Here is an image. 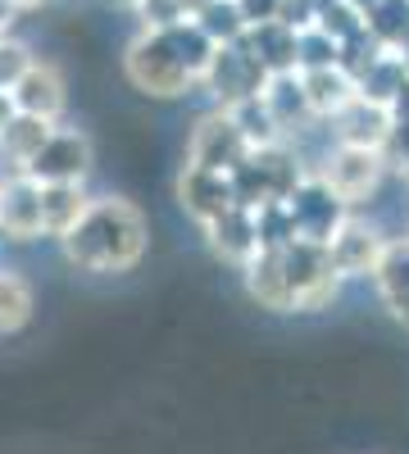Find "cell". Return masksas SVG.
<instances>
[{"label": "cell", "mask_w": 409, "mask_h": 454, "mask_svg": "<svg viewBox=\"0 0 409 454\" xmlns=\"http://www.w3.org/2000/svg\"><path fill=\"white\" fill-rule=\"evenodd\" d=\"M146 214L123 196H91L83 218L59 237L64 259L83 273H132L146 254Z\"/></svg>", "instance_id": "6da1fadb"}, {"label": "cell", "mask_w": 409, "mask_h": 454, "mask_svg": "<svg viewBox=\"0 0 409 454\" xmlns=\"http://www.w3.org/2000/svg\"><path fill=\"white\" fill-rule=\"evenodd\" d=\"M305 160L295 155L291 141H273V145H255L250 155L228 173V186H232V200L241 209H259V205H278L287 200L295 186L305 177Z\"/></svg>", "instance_id": "7a4b0ae2"}, {"label": "cell", "mask_w": 409, "mask_h": 454, "mask_svg": "<svg viewBox=\"0 0 409 454\" xmlns=\"http://www.w3.org/2000/svg\"><path fill=\"white\" fill-rule=\"evenodd\" d=\"M282 273H287V295H291V314H323L332 309V300L342 291V278L332 273L327 250L319 241H287L278 246Z\"/></svg>", "instance_id": "3957f363"}, {"label": "cell", "mask_w": 409, "mask_h": 454, "mask_svg": "<svg viewBox=\"0 0 409 454\" xmlns=\"http://www.w3.org/2000/svg\"><path fill=\"white\" fill-rule=\"evenodd\" d=\"M123 68H128V82L137 91H146V96H155V100L187 96L196 87V78L182 68V59L173 55V46L164 42L160 27H141V36L123 55Z\"/></svg>", "instance_id": "277c9868"}, {"label": "cell", "mask_w": 409, "mask_h": 454, "mask_svg": "<svg viewBox=\"0 0 409 454\" xmlns=\"http://www.w3.org/2000/svg\"><path fill=\"white\" fill-rule=\"evenodd\" d=\"M310 173H314L346 209H355V205H364V200L382 186V177H387V155H382V150H368V145H332L327 155H323V164L310 168Z\"/></svg>", "instance_id": "5b68a950"}, {"label": "cell", "mask_w": 409, "mask_h": 454, "mask_svg": "<svg viewBox=\"0 0 409 454\" xmlns=\"http://www.w3.org/2000/svg\"><path fill=\"white\" fill-rule=\"evenodd\" d=\"M87 173H91V137L78 128H64V123H55L42 150L23 164V177H32L36 186L87 182Z\"/></svg>", "instance_id": "8992f818"}, {"label": "cell", "mask_w": 409, "mask_h": 454, "mask_svg": "<svg viewBox=\"0 0 409 454\" xmlns=\"http://www.w3.org/2000/svg\"><path fill=\"white\" fill-rule=\"evenodd\" d=\"M264 82H269V73L259 68L241 46H214V55H209V64H205L196 87H205L214 96V109H232V105L259 96Z\"/></svg>", "instance_id": "52a82bcc"}, {"label": "cell", "mask_w": 409, "mask_h": 454, "mask_svg": "<svg viewBox=\"0 0 409 454\" xmlns=\"http://www.w3.org/2000/svg\"><path fill=\"white\" fill-rule=\"evenodd\" d=\"M323 250H327L332 273H337L342 282H350V278H374L378 259H382V250H387V237H382L368 218L346 214V218L337 223V232L323 241Z\"/></svg>", "instance_id": "ba28073f"}, {"label": "cell", "mask_w": 409, "mask_h": 454, "mask_svg": "<svg viewBox=\"0 0 409 454\" xmlns=\"http://www.w3.org/2000/svg\"><path fill=\"white\" fill-rule=\"evenodd\" d=\"M246 155H250V145H246V137L232 123L228 109H209L187 141V164H196L205 173H223V177H228Z\"/></svg>", "instance_id": "9c48e42d"}, {"label": "cell", "mask_w": 409, "mask_h": 454, "mask_svg": "<svg viewBox=\"0 0 409 454\" xmlns=\"http://www.w3.org/2000/svg\"><path fill=\"white\" fill-rule=\"evenodd\" d=\"M282 209H287V218H291V237H295V241H319V246L337 232V223L350 214L314 173L301 177V186H295V192L282 200Z\"/></svg>", "instance_id": "30bf717a"}, {"label": "cell", "mask_w": 409, "mask_h": 454, "mask_svg": "<svg viewBox=\"0 0 409 454\" xmlns=\"http://www.w3.org/2000/svg\"><path fill=\"white\" fill-rule=\"evenodd\" d=\"M5 91L14 100V114H32V119H46V123H59V114L68 105L64 73L46 59H32Z\"/></svg>", "instance_id": "8fae6325"}, {"label": "cell", "mask_w": 409, "mask_h": 454, "mask_svg": "<svg viewBox=\"0 0 409 454\" xmlns=\"http://www.w3.org/2000/svg\"><path fill=\"white\" fill-rule=\"evenodd\" d=\"M0 237L36 241L42 237V186L23 173L0 177Z\"/></svg>", "instance_id": "7c38bea8"}, {"label": "cell", "mask_w": 409, "mask_h": 454, "mask_svg": "<svg viewBox=\"0 0 409 454\" xmlns=\"http://www.w3.org/2000/svg\"><path fill=\"white\" fill-rule=\"evenodd\" d=\"M201 232H205V246L214 250V259L232 263L237 273L246 269L250 254L259 250V241H255V214H250V209H241V205L223 209L218 218H209V223L201 227Z\"/></svg>", "instance_id": "4fadbf2b"}, {"label": "cell", "mask_w": 409, "mask_h": 454, "mask_svg": "<svg viewBox=\"0 0 409 454\" xmlns=\"http://www.w3.org/2000/svg\"><path fill=\"white\" fill-rule=\"evenodd\" d=\"M177 205L187 209V218H196L205 227L223 209H232L237 200H232V186H228L223 173H205L196 164H182V173H177Z\"/></svg>", "instance_id": "5bb4252c"}, {"label": "cell", "mask_w": 409, "mask_h": 454, "mask_svg": "<svg viewBox=\"0 0 409 454\" xmlns=\"http://www.w3.org/2000/svg\"><path fill=\"white\" fill-rule=\"evenodd\" d=\"M327 132L337 145H368V150H382L387 145V132H391V119L382 105H368V100H350L342 105L337 114L327 119Z\"/></svg>", "instance_id": "9a60e30c"}, {"label": "cell", "mask_w": 409, "mask_h": 454, "mask_svg": "<svg viewBox=\"0 0 409 454\" xmlns=\"http://www.w3.org/2000/svg\"><path fill=\"white\" fill-rule=\"evenodd\" d=\"M259 68L269 73H295V32L291 27H282L278 19H269V23H250L246 32H241V42H237Z\"/></svg>", "instance_id": "2e32d148"}, {"label": "cell", "mask_w": 409, "mask_h": 454, "mask_svg": "<svg viewBox=\"0 0 409 454\" xmlns=\"http://www.w3.org/2000/svg\"><path fill=\"white\" fill-rule=\"evenodd\" d=\"M374 286H378V295H382L387 314L409 332V237L387 241L378 269H374Z\"/></svg>", "instance_id": "e0dca14e"}, {"label": "cell", "mask_w": 409, "mask_h": 454, "mask_svg": "<svg viewBox=\"0 0 409 454\" xmlns=\"http://www.w3.org/2000/svg\"><path fill=\"white\" fill-rule=\"evenodd\" d=\"M259 100H264V109L273 114V123H278L282 137L314 123V114L305 105V91H301V73H273V78L264 82V91H259Z\"/></svg>", "instance_id": "ac0fdd59"}, {"label": "cell", "mask_w": 409, "mask_h": 454, "mask_svg": "<svg viewBox=\"0 0 409 454\" xmlns=\"http://www.w3.org/2000/svg\"><path fill=\"white\" fill-rule=\"evenodd\" d=\"M241 278H246V295L255 300L259 309L291 314L287 273H282V259H278V250H255V254H250V263L241 269Z\"/></svg>", "instance_id": "d6986e66"}, {"label": "cell", "mask_w": 409, "mask_h": 454, "mask_svg": "<svg viewBox=\"0 0 409 454\" xmlns=\"http://www.w3.org/2000/svg\"><path fill=\"white\" fill-rule=\"evenodd\" d=\"M301 91H305V105H310V114H314V123H327L342 105L355 100V82L346 78L337 64L301 73Z\"/></svg>", "instance_id": "ffe728a7"}, {"label": "cell", "mask_w": 409, "mask_h": 454, "mask_svg": "<svg viewBox=\"0 0 409 454\" xmlns=\"http://www.w3.org/2000/svg\"><path fill=\"white\" fill-rule=\"evenodd\" d=\"M55 123L32 119V114H14V119L0 128V168L5 173H23V164L42 150V141L51 137Z\"/></svg>", "instance_id": "44dd1931"}, {"label": "cell", "mask_w": 409, "mask_h": 454, "mask_svg": "<svg viewBox=\"0 0 409 454\" xmlns=\"http://www.w3.org/2000/svg\"><path fill=\"white\" fill-rule=\"evenodd\" d=\"M91 205L87 186L83 182H55V186H42V237H64L73 223L83 218V209Z\"/></svg>", "instance_id": "7402d4cb"}, {"label": "cell", "mask_w": 409, "mask_h": 454, "mask_svg": "<svg viewBox=\"0 0 409 454\" xmlns=\"http://www.w3.org/2000/svg\"><path fill=\"white\" fill-rule=\"evenodd\" d=\"M400 87H405V64H400L396 51H382V55L355 78V96L368 100V105H382V109L391 105V96H396Z\"/></svg>", "instance_id": "603a6c76"}, {"label": "cell", "mask_w": 409, "mask_h": 454, "mask_svg": "<svg viewBox=\"0 0 409 454\" xmlns=\"http://www.w3.org/2000/svg\"><path fill=\"white\" fill-rule=\"evenodd\" d=\"M32 286L14 273V269H0V336H14L32 323Z\"/></svg>", "instance_id": "cb8c5ba5"}, {"label": "cell", "mask_w": 409, "mask_h": 454, "mask_svg": "<svg viewBox=\"0 0 409 454\" xmlns=\"http://www.w3.org/2000/svg\"><path fill=\"white\" fill-rule=\"evenodd\" d=\"M192 23L209 36L214 46H237L241 32H246V19H241V10L232 5V0H209L201 14H192Z\"/></svg>", "instance_id": "d4e9b609"}, {"label": "cell", "mask_w": 409, "mask_h": 454, "mask_svg": "<svg viewBox=\"0 0 409 454\" xmlns=\"http://www.w3.org/2000/svg\"><path fill=\"white\" fill-rule=\"evenodd\" d=\"M364 27L382 51H396L405 42V32H409V0H382L378 10L364 14Z\"/></svg>", "instance_id": "484cf974"}, {"label": "cell", "mask_w": 409, "mask_h": 454, "mask_svg": "<svg viewBox=\"0 0 409 454\" xmlns=\"http://www.w3.org/2000/svg\"><path fill=\"white\" fill-rule=\"evenodd\" d=\"M228 114H232V123L241 128V137H246V145H250V150H255V145H273V141H287V137L278 132L273 114L264 109V100H259V96H250V100L232 105Z\"/></svg>", "instance_id": "4316f807"}, {"label": "cell", "mask_w": 409, "mask_h": 454, "mask_svg": "<svg viewBox=\"0 0 409 454\" xmlns=\"http://www.w3.org/2000/svg\"><path fill=\"white\" fill-rule=\"evenodd\" d=\"M337 64V42L327 32L310 27V32H295V73H310V68H332Z\"/></svg>", "instance_id": "83f0119b"}, {"label": "cell", "mask_w": 409, "mask_h": 454, "mask_svg": "<svg viewBox=\"0 0 409 454\" xmlns=\"http://www.w3.org/2000/svg\"><path fill=\"white\" fill-rule=\"evenodd\" d=\"M319 32H327L332 42H350L355 32H364V14L355 10V5H346V0H337V5H327V10H319V23H314Z\"/></svg>", "instance_id": "f1b7e54d"}, {"label": "cell", "mask_w": 409, "mask_h": 454, "mask_svg": "<svg viewBox=\"0 0 409 454\" xmlns=\"http://www.w3.org/2000/svg\"><path fill=\"white\" fill-rule=\"evenodd\" d=\"M28 64H32V51L23 42H14V36H0V91H5Z\"/></svg>", "instance_id": "f546056e"}, {"label": "cell", "mask_w": 409, "mask_h": 454, "mask_svg": "<svg viewBox=\"0 0 409 454\" xmlns=\"http://www.w3.org/2000/svg\"><path fill=\"white\" fill-rule=\"evenodd\" d=\"M132 10H137V19H141L146 27H169V23H182V19H187L177 0H137Z\"/></svg>", "instance_id": "4dcf8cb0"}, {"label": "cell", "mask_w": 409, "mask_h": 454, "mask_svg": "<svg viewBox=\"0 0 409 454\" xmlns=\"http://www.w3.org/2000/svg\"><path fill=\"white\" fill-rule=\"evenodd\" d=\"M278 23L291 27V32H310V27L319 23V5H314V0H282Z\"/></svg>", "instance_id": "1f68e13d"}, {"label": "cell", "mask_w": 409, "mask_h": 454, "mask_svg": "<svg viewBox=\"0 0 409 454\" xmlns=\"http://www.w3.org/2000/svg\"><path fill=\"white\" fill-rule=\"evenodd\" d=\"M232 5L241 10V19H246V27H250V23H269V19H278L282 0H232Z\"/></svg>", "instance_id": "d6a6232c"}, {"label": "cell", "mask_w": 409, "mask_h": 454, "mask_svg": "<svg viewBox=\"0 0 409 454\" xmlns=\"http://www.w3.org/2000/svg\"><path fill=\"white\" fill-rule=\"evenodd\" d=\"M387 119H391V123H409V78H405V87L391 96V105H387Z\"/></svg>", "instance_id": "836d02e7"}, {"label": "cell", "mask_w": 409, "mask_h": 454, "mask_svg": "<svg viewBox=\"0 0 409 454\" xmlns=\"http://www.w3.org/2000/svg\"><path fill=\"white\" fill-rule=\"evenodd\" d=\"M14 19H19V10L10 5V0H0V36H10V27H14Z\"/></svg>", "instance_id": "e575fe53"}, {"label": "cell", "mask_w": 409, "mask_h": 454, "mask_svg": "<svg viewBox=\"0 0 409 454\" xmlns=\"http://www.w3.org/2000/svg\"><path fill=\"white\" fill-rule=\"evenodd\" d=\"M14 119V100H10V91H0V128H5Z\"/></svg>", "instance_id": "d590c367"}, {"label": "cell", "mask_w": 409, "mask_h": 454, "mask_svg": "<svg viewBox=\"0 0 409 454\" xmlns=\"http://www.w3.org/2000/svg\"><path fill=\"white\" fill-rule=\"evenodd\" d=\"M346 5H355L359 14H368V10H378V5H382V0H346Z\"/></svg>", "instance_id": "8d00e7d4"}, {"label": "cell", "mask_w": 409, "mask_h": 454, "mask_svg": "<svg viewBox=\"0 0 409 454\" xmlns=\"http://www.w3.org/2000/svg\"><path fill=\"white\" fill-rule=\"evenodd\" d=\"M10 5H14L19 14H28V10H36V5H42V0H10Z\"/></svg>", "instance_id": "74e56055"}, {"label": "cell", "mask_w": 409, "mask_h": 454, "mask_svg": "<svg viewBox=\"0 0 409 454\" xmlns=\"http://www.w3.org/2000/svg\"><path fill=\"white\" fill-rule=\"evenodd\" d=\"M314 5H319V10H327V5H337V0H314Z\"/></svg>", "instance_id": "f35d334b"}, {"label": "cell", "mask_w": 409, "mask_h": 454, "mask_svg": "<svg viewBox=\"0 0 409 454\" xmlns=\"http://www.w3.org/2000/svg\"><path fill=\"white\" fill-rule=\"evenodd\" d=\"M400 177H405V182H409V168H405V173H400Z\"/></svg>", "instance_id": "ab89813d"}, {"label": "cell", "mask_w": 409, "mask_h": 454, "mask_svg": "<svg viewBox=\"0 0 409 454\" xmlns=\"http://www.w3.org/2000/svg\"><path fill=\"white\" fill-rule=\"evenodd\" d=\"M123 5H137V0H123Z\"/></svg>", "instance_id": "60d3db41"}, {"label": "cell", "mask_w": 409, "mask_h": 454, "mask_svg": "<svg viewBox=\"0 0 409 454\" xmlns=\"http://www.w3.org/2000/svg\"><path fill=\"white\" fill-rule=\"evenodd\" d=\"M0 241H5V237H0Z\"/></svg>", "instance_id": "b9f144b4"}]
</instances>
